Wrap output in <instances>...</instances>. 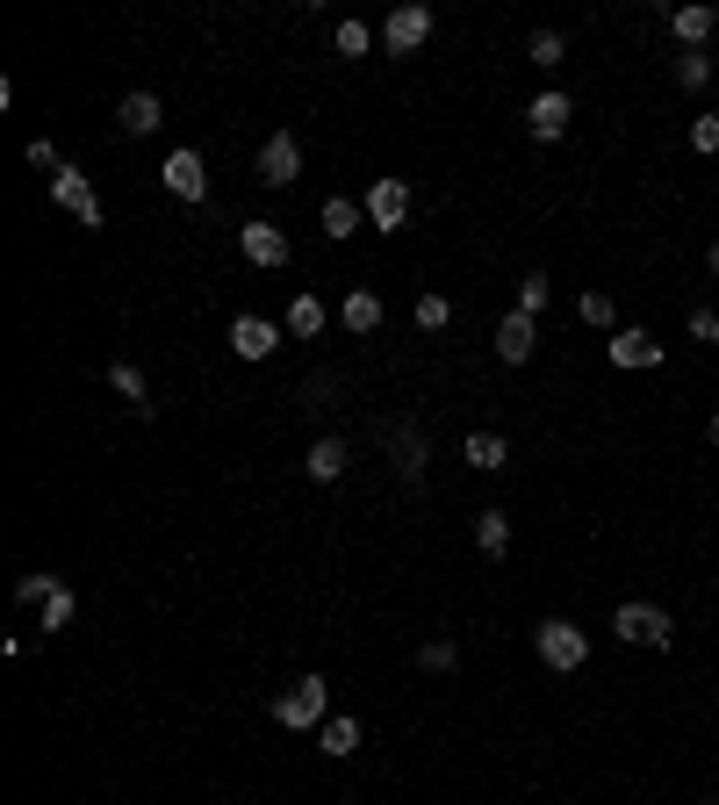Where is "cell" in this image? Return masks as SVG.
I'll return each mask as SVG.
<instances>
[{
  "label": "cell",
  "instance_id": "6da1fadb",
  "mask_svg": "<svg viewBox=\"0 0 719 805\" xmlns=\"http://www.w3.org/2000/svg\"><path fill=\"white\" fill-rule=\"evenodd\" d=\"M325 705H331V684H325V676H295V684L281 690L274 720L288 726V734H303V726H325Z\"/></svg>",
  "mask_w": 719,
  "mask_h": 805
},
{
  "label": "cell",
  "instance_id": "7a4b0ae2",
  "mask_svg": "<svg viewBox=\"0 0 719 805\" xmlns=\"http://www.w3.org/2000/svg\"><path fill=\"white\" fill-rule=\"evenodd\" d=\"M612 634L634 640V648H669V640H676V618H669L662 604H618V612H612Z\"/></svg>",
  "mask_w": 719,
  "mask_h": 805
},
{
  "label": "cell",
  "instance_id": "3957f363",
  "mask_svg": "<svg viewBox=\"0 0 719 805\" xmlns=\"http://www.w3.org/2000/svg\"><path fill=\"white\" fill-rule=\"evenodd\" d=\"M540 662L547 668H582L590 662V634L568 626V618H547V626H540Z\"/></svg>",
  "mask_w": 719,
  "mask_h": 805
},
{
  "label": "cell",
  "instance_id": "277c9868",
  "mask_svg": "<svg viewBox=\"0 0 719 805\" xmlns=\"http://www.w3.org/2000/svg\"><path fill=\"white\" fill-rule=\"evenodd\" d=\"M259 180H267V188H295V180H303V144H295L288 130H274V138L259 144Z\"/></svg>",
  "mask_w": 719,
  "mask_h": 805
},
{
  "label": "cell",
  "instance_id": "5b68a950",
  "mask_svg": "<svg viewBox=\"0 0 719 805\" xmlns=\"http://www.w3.org/2000/svg\"><path fill=\"white\" fill-rule=\"evenodd\" d=\"M403 216H411V188H403L396 173H381L375 188H367V223H375V230H403Z\"/></svg>",
  "mask_w": 719,
  "mask_h": 805
},
{
  "label": "cell",
  "instance_id": "8992f818",
  "mask_svg": "<svg viewBox=\"0 0 719 805\" xmlns=\"http://www.w3.org/2000/svg\"><path fill=\"white\" fill-rule=\"evenodd\" d=\"M51 194H58V209H72V216L86 223V230H102V202H94V188H86V173L80 166H66L51 180Z\"/></svg>",
  "mask_w": 719,
  "mask_h": 805
},
{
  "label": "cell",
  "instance_id": "52a82bcc",
  "mask_svg": "<svg viewBox=\"0 0 719 805\" xmlns=\"http://www.w3.org/2000/svg\"><path fill=\"white\" fill-rule=\"evenodd\" d=\"M425 36H432V8H417V0H403V8H396V15H389V29H381V44H389V51H417Z\"/></svg>",
  "mask_w": 719,
  "mask_h": 805
},
{
  "label": "cell",
  "instance_id": "ba28073f",
  "mask_svg": "<svg viewBox=\"0 0 719 805\" xmlns=\"http://www.w3.org/2000/svg\"><path fill=\"white\" fill-rule=\"evenodd\" d=\"M274 345H281V331L267 324V317H238V324H231V353H238V360H267Z\"/></svg>",
  "mask_w": 719,
  "mask_h": 805
},
{
  "label": "cell",
  "instance_id": "9c48e42d",
  "mask_svg": "<svg viewBox=\"0 0 719 805\" xmlns=\"http://www.w3.org/2000/svg\"><path fill=\"white\" fill-rule=\"evenodd\" d=\"M497 353H504V367H526V360H532V317H526V309H504Z\"/></svg>",
  "mask_w": 719,
  "mask_h": 805
},
{
  "label": "cell",
  "instance_id": "30bf717a",
  "mask_svg": "<svg viewBox=\"0 0 719 805\" xmlns=\"http://www.w3.org/2000/svg\"><path fill=\"white\" fill-rule=\"evenodd\" d=\"M238 245H245V259H252V267H281V259H288V238H281L274 223H245Z\"/></svg>",
  "mask_w": 719,
  "mask_h": 805
},
{
  "label": "cell",
  "instance_id": "8fae6325",
  "mask_svg": "<svg viewBox=\"0 0 719 805\" xmlns=\"http://www.w3.org/2000/svg\"><path fill=\"white\" fill-rule=\"evenodd\" d=\"M166 188L180 194V202H202V194H209L202 158H195V152H173V158H166Z\"/></svg>",
  "mask_w": 719,
  "mask_h": 805
},
{
  "label": "cell",
  "instance_id": "7c38bea8",
  "mask_svg": "<svg viewBox=\"0 0 719 805\" xmlns=\"http://www.w3.org/2000/svg\"><path fill=\"white\" fill-rule=\"evenodd\" d=\"M116 122H122V130H130V138H152L158 122H166V108H158V94H122Z\"/></svg>",
  "mask_w": 719,
  "mask_h": 805
},
{
  "label": "cell",
  "instance_id": "4fadbf2b",
  "mask_svg": "<svg viewBox=\"0 0 719 805\" xmlns=\"http://www.w3.org/2000/svg\"><path fill=\"white\" fill-rule=\"evenodd\" d=\"M568 116H576V108H568V94H540V102H532L526 108V122H532V138H562V130H568Z\"/></svg>",
  "mask_w": 719,
  "mask_h": 805
},
{
  "label": "cell",
  "instance_id": "5bb4252c",
  "mask_svg": "<svg viewBox=\"0 0 719 805\" xmlns=\"http://www.w3.org/2000/svg\"><path fill=\"white\" fill-rule=\"evenodd\" d=\"M389 446H396V467H403V482H425V461H432V453H425V431H417V425H396Z\"/></svg>",
  "mask_w": 719,
  "mask_h": 805
},
{
  "label": "cell",
  "instance_id": "9a60e30c",
  "mask_svg": "<svg viewBox=\"0 0 719 805\" xmlns=\"http://www.w3.org/2000/svg\"><path fill=\"white\" fill-rule=\"evenodd\" d=\"M612 367H662V345L648 331H612Z\"/></svg>",
  "mask_w": 719,
  "mask_h": 805
},
{
  "label": "cell",
  "instance_id": "2e32d148",
  "mask_svg": "<svg viewBox=\"0 0 719 805\" xmlns=\"http://www.w3.org/2000/svg\"><path fill=\"white\" fill-rule=\"evenodd\" d=\"M461 453H468V467H482V475H497V467L511 461V446H504L497 431H468V439H461Z\"/></svg>",
  "mask_w": 719,
  "mask_h": 805
},
{
  "label": "cell",
  "instance_id": "e0dca14e",
  "mask_svg": "<svg viewBox=\"0 0 719 805\" xmlns=\"http://www.w3.org/2000/svg\"><path fill=\"white\" fill-rule=\"evenodd\" d=\"M345 461H353V453H345V439H317V446H309V475H317V482H339L345 475Z\"/></svg>",
  "mask_w": 719,
  "mask_h": 805
},
{
  "label": "cell",
  "instance_id": "ac0fdd59",
  "mask_svg": "<svg viewBox=\"0 0 719 805\" xmlns=\"http://www.w3.org/2000/svg\"><path fill=\"white\" fill-rule=\"evenodd\" d=\"M360 216H367V202H345V194H331V202H325V238H353Z\"/></svg>",
  "mask_w": 719,
  "mask_h": 805
},
{
  "label": "cell",
  "instance_id": "d6986e66",
  "mask_svg": "<svg viewBox=\"0 0 719 805\" xmlns=\"http://www.w3.org/2000/svg\"><path fill=\"white\" fill-rule=\"evenodd\" d=\"M712 8H676V15H669V29H676V36H684V44H691V51H698V44H705V36H712Z\"/></svg>",
  "mask_w": 719,
  "mask_h": 805
},
{
  "label": "cell",
  "instance_id": "ffe728a7",
  "mask_svg": "<svg viewBox=\"0 0 719 805\" xmlns=\"http://www.w3.org/2000/svg\"><path fill=\"white\" fill-rule=\"evenodd\" d=\"M288 331H295V339H317V331H325V303H317V295H295V303H288Z\"/></svg>",
  "mask_w": 719,
  "mask_h": 805
},
{
  "label": "cell",
  "instance_id": "44dd1931",
  "mask_svg": "<svg viewBox=\"0 0 719 805\" xmlns=\"http://www.w3.org/2000/svg\"><path fill=\"white\" fill-rule=\"evenodd\" d=\"M339 317H345V331H375V324H381V295H367V288H360V295H345V309H339Z\"/></svg>",
  "mask_w": 719,
  "mask_h": 805
},
{
  "label": "cell",
  "instance_id": "7402d4cb",
  "mask_svg": "<svg viewBox=\"0 0 719 805\" xmlns=\"http://www.w3.org/2000/svg\"><path fill=\"white\" fill-rule=\"evenodd\" d=\"M475 547L482 554H504V547H511V518H504V511H482L475 518Z\"/></svg>",
  "mask_w": 719,
  "mask_h": 805
},
{
  "label": "cell",
  "instance_id": "603a6c76",
  "mask_svg": "<svg viewBox=\"0 0 719 805\" xmlns=\"http://www.w3.org/2000/svg\"><path fill=\"white\" fill-rule=\"evenodd\" d=\"M108 381H116V395H122V403H138V411H152V389H144V375H138L130 360H116V367H108Z\"/></svg>",
  "mask_w": 719,
  "mask_h": 805
},
{
  "label": "cell",
  "instance_id": "cb8c5ba5",
  "mask_svg": "<svg viewBox=\"0 0 719 805\" xmlns=\"http://www.w3.org/2000/svg\"><path fill=\"white\" fill-rule=\"evenodd\" d=\"M331 44H339V58H367V51H375V29H367V22H339Z\"/></svg>",
  "mask_w": 719,
  "mask_h": 805
},
{
  "label": "cell",
  "instance_id": "d4e9b609",
  "mask_svg": "<svg viewBox=\"0 0 719 805\" xmlns=\"http://www.w3.org/2000/svg\"><path fill=\"white\" fill-rule=\"evenodd\" d=\"M547 303H554V281L547 274H526V281H518V309H526V317H540Z\"/></svg>",
  "mask_w": 719,
  "mask_h": 805
},
{
  "label": "cell",
  "instance_id": "484cf974",
  "mask_svg": "<svg viewBox=\"0 0 719 805\" xmlns=\"http://www.w3.org/2000/svg\"><path fill=\"white\" fill-rule=\"evenodd\" d=\"M353 748H360V720H345V712L325 720V755H353Z\"/></svg>",
  "mask_w": 719,
  "mask_h": 805
},
{
  "label": "cell",
  "instance_id": "4316f807",
  "mask_svg": "<svg viewBox=\"0 0 719 805\" xmlns=\"http://www.w3.org/2000/svg\"><path fill=\"white\" fill-rule=\"evenodd\" d=\"M66 626H72V590L58 583L51 597H44V634H66Z\"/></svg>",
  "mask_w": 719,
  "mask_h": 805
},
{
  "label": "cell",
  "instance_id": "83f0119b",
  "mask_svg": "<svg viewBox=\"0 0 719 805\" xmlns=\"http://www.w3.org/2000/svg\"><path fill=\"white\" fill-rule=\"evenodd\" d=\"M562 58H568L562 29H540V36H532V66H562Z\"/></svg>",
  "mask_w": 719,
  "mask_h": 805
},
{
  "label": "cell",
  "instance_id": "f1b7e54d",
  "mask_svg": "<svg viewBox=\"0 0 719 805\" xmlns=\"http://www.w3.org/2000/svg\"><path fill=\"white\" fill-rule=\"evenodd\" d=\"M453 662H461L453 640H425V648H417V668H453Z\"/></svg>",
  "mask_w": 719,
  "mask_h": 805
},
{
  "label": "cell",
  "instance_id": "f546056e",
  "mask_svg": "<svg viewBox=\"0 0 719 805\" xmlns=\"http://www.w3.org/2000/svg\"><path fill=\"white\" fill-rule=\"evenodd\" d=\"M446 317H453V303H446V295H417V324H425V331H439Z\"/></svg>",
  "mask_w": 719,
  "mask_h": 805
},
{
  "label": "cell",
  "instance_id": "4dcf8cb0",
  "mask_svg": "<svg viewBox=\"0 0 719 805\" xmlns=\"http://www.w3.org/2000/svg\"><path fill=\"white\" fill-rule=\"evenodd\" d=\"M676 80H684V86H705V80H712V58H698V51L676 58Z\"/></svg>",
  "mask_w": 719,
  "mask_h": 805
},
{
  "label": "cell",
  "instance_id": "1f68e13d",
  "mask_svg": "<svg viewBox=\"0 0 719 805\" xmlns=\"http://www.w3.org/2000/svg\"><path fill=\"white\" fill-rule=\"evenodd\" d=\"M51 590H58V576H22V583H15V597H22V604H44Z\"/></svg>",
  "mask_w": 719,
  "mask_h": 805
},
{
  "label": "cell",
  "instance_id": "d6a6232c",
  "mask_svg": "<svg viewBox=\"0 0 719 805\" xmlns=\"http://www.w3.org/2000/svg\"><path fill=\"white\" fill-rule=\"evenodd\" d=\"M691 339H698V345H719V309H691Z\"/></svg>",
  "mask_w": 719,
  "mask_h": 805
},
{
  "label": "cell",
  "instance_id": "836d02e7",
  "mask_svg": "<svg viewBox=\"0 0 719 805\" xmlns=\"http://www.w3.org/2000/svg\"><path fill=\"white\" fill-rule=\"evenodd\" d=\"M582 324H612V295H598V288H590V295H582Z\"/></svg>",
  "mask_w": 719,
  "mask_h": 805
},
{
  "label": "cell",
  "instance_id": "e575fe53",
  "mask_svg": "<svg viewBox=\"0 0 719 805\" xmlns=\"http://www.w3.org/2000/svg\"><path fill=\"white\" fill-rule=\"evenodd\" d=\"M691 144H698V152H719V116H698V122H691Z\"/></svg>",
  "mask_w": 719,
  "mask_h": 805
},
{
  "label": "cell",
  "instance_id": "d590c367",
  "mask_svg": "<svg viewBox=\"0 0 719 805\" xmlns=\"http://www.w3.org/2000/svg\"><path fill=\"white\" fill-rule=\"evenodd\" d=\"M30 166H44V173H51V180H58V173H66V166H58V144H51V138H36V144H30Z\"/></svg>",
  "mask_w": 719,
  "mask_h": 805
},
{
  "label": "cell",
  "instance_id": "8d00e7d4",
  "mask_svg": "<svg viewBox=\"0 0 719 805\" xmlns=\"http://www.w3.org/2000/svg\"><path fill=\"white\" fill-rule=\"evenodd\" d=\"M705 439H712V446H719V417H712V425H705Z\"/></svg>",
  "mask_w": 719,
  "mask_h": 805
},
{
  "label": "cell",
  "instance_id": "74e56055",
  "mask_svg": "<svg viewBox=\"0 0 719 805\" xmlns=\"http://www.w3.org/2000/svg\"><path fill=\"white\" fill-rule=\"evenodd\" d=\"M712 274H719V245H712Z\"/></svg>",
  "mask_w": 719,
  "mask_h": 805
}]
</instances>
